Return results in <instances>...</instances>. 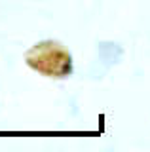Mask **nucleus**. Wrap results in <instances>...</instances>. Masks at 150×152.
Segmentation results:
<instances>
[]
</instances>
